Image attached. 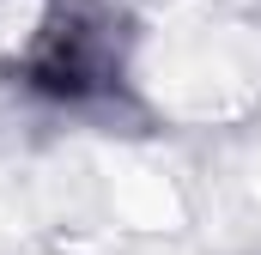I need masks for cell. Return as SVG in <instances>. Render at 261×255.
Returning a JSON list of instances; mask_svg holds the SVG:
<instances>
[{"mask_svg":"<svg viewBox=\"0 0 261 255\" xmlns=\"http://www.w3.org/2000/svg\"><path fill=\"white\" fill-rule=\"evenodd\" d=\"M24 85L85 104L122 85V18L103 0H49L37 43L24 49Z\"/></svg>","mask_w":261,"mask_h":255,"instance_id":"cell-1","label":"cell"}]
</instances>
